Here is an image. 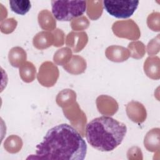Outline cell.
<instances>
[{
    "label": "cell",
    "mask_w": 160,
    "mask_h": 160,
    "mask_svg": "<svg viewBox=\"0 0 160 160\" xmlns=\"http://www.w3.org/2000/svg\"><path fill=\"white\" fill-rule=\"evenodd\" d=\"M86 152V143L76 129L68 124H61L47 132L36 146L35 154L27 159L82 160Z\"/></svg>",
    "instance_id": "cell-1"
},
{
    "label": "cell",
    "mask_w": 160,
    "mask_h": 160,
    "mask_svg": "<svg viewBox=\"0 0 160 160\" xmlns=\"http://www.w3.org/2000/svg\"><path fill=\"white\" fill-rule=\"evenodd\" d=\"M127 132L126 126L109 116H101L86 126L88 142L101 151H111L119 146Z\"/></svg>",
    "instance_id": "cell-2"
},
{
    "label": "cell",
    "mask_w": 160,
    "mask_h": 160,
    "mask_svg": "<svg viewBox=\"0 0 160 160\" xmlns=\"http://www.w3.org/2000/svg\"><path fill=\"white\" fill-rule=\"evenodd\" d=\"M52 13L60 21H69L81 16L86 10L85 1H52Z\"/></svg>",
    "instance_id": "cell-3"
},
{
    "label": "cell",
    "mask_w": 160,
    "mask_h": 160,
    "mask_svg": "<svg viewBox=\"0 0 160 160\" xmlns=\"http://www.w3.org/2000/svg\"><path fill=\"white\" fill-rule=\"evenodd\" d=\"M139 3L138 1H103V6L111 16L126 19L134 14Z\"/></svg>",
    "instance_id": "cell-4"
},
{
    "label": "cell",
    "mask_w": 160,
    "mask_h": 160,
    "mask_svg": "<svg viewBox=\"0 0 160 160\" xmlns=\"http://www.w3.org/2000/svg\"><path fill=\"white\" fill-rule=\"evenodd\" d=\"M47 74L39 79H38L39 82L45 86H51L54 82H56V79L58 77L51 76L49 74H58V68L53 66L51 62H46L42 64L41 68L39 69V72L38 75Z\"/></svg>",
    "instance_id": "cell-5"
},
{
    "label": "cell",
    "mask_w": 160,
    "mask_h": 160,
    "mask_svg": "<svg viewBox=\"0 0 160 160\" xmlns=\"http://www.w3.org/2000/svg\"><path fill=\"white\" fill-rule=\"evenodd\" d=\"M106 57L111 61L121 62L126 61L129 57V54L126 48L118 46H113L107 48Z\"/></svg>",
    "instance_id": "cell-6"
},
{
    "label": "cell",
    "mask_w": 160,
    "mask_h": 160,
    "mask_svg": "<svg viewBox=\"0 0 160 160\" xmlns=\"http://www.w3.org/2000/svg\"><path fill=\"white\" fill-rule=\"evenodd\" d=\"M159 59L158 57H149L144 62V71L148 76L152 79L159 78Z\"/></svg>",
    "instance_id": "cell-7"
},
{
    "label": "cell",
    "mask_w": 160,
    "mask_h": 160,
    "mask_svg": "<svg viewBox=\"0 0 160 160\" xmlns=\"http://www.w3.org/2000/svg\"><path fill=\"white\" fill-rule=\"evenodd\" d=\"M86 64L84 59L78 56H74L69 64L66 66H64V68L66 69V71L71 74H78L83 72L86 69Z\"/></svg>",
    "instance_id": "cell-8"
},
{
    "label": "cell",
    "mask_w": 160,
    "mask_h": 160,
    "mask_svg": "<svg viewBox=\"0 0 160 160\" xmlns=\"http://www.w3.org/2000/svg\"><path fill=\"white\" fill-rule=\"evenodd\" d=\"M52 41V34L44 31L39 32L33 39L34 46L39 49H42L51 46Z\"/></svg>",
    "instance_id": "cell-9"
},
{
    "label": "cell",
    "mask_w": 160,
    "mask_h": 160,
    "mask_svg": "<svg viewBox=\"0 0 160 160\" xmlns=\"http://www.w3.org/2000/svg\"><path fill=\"white\" fill-rule=\"evenodd\" d=\"M69 34L75 40H73L71 38H69L67 37V41H66V44L68 46H71L72 48L73 51L74 52H78L81 51L84 46H86V44L87 43L88 39H83V40H80L84 37L87 36L86 33L85 32H81V33H74L73 32L69 33Z\"/></svg>",
    "instance_id": "cell-10"
},
{
    "label": "cell",
    "mask_w": 160,
    "mask_h": 160,
    "mask_svg": "<svg viewBox=\"0 0 160 160\" xmlns=\"http://www.w3.org/2000/svg\"><path fill=\"white\" fill-rule=\"evenodd\" d=\"M38 21L40 26L43 29L52 30L56 27L54 16L48 10H42L39 13Z\"/></svg>",
    "instance_id": "cell-11"
},
{
    "label": "cell",
    "mask_w": 160,
    "mask_h": 160,
    "mask_svg": "<svg viewBox=\"0 0 160 160\" xmlns=\"http://www.w3.org/2000/svg\"><path fill=\"white\" fill-rule=\"evenodd\" d=\"M9 2L11 11L19 15L26 14L31 8V2L28 0H11Z\"/></svg>",
    "instance_id": "cell-12"
},
{
    "label": "cell",
    "mask_w": 160,
    "mask_h": 160,
    "mask_svg": "<svg viewBox=\"0 0 160 160\" xmlns=\"http://www.w3.org/2000/svg\"><path fill=\"white\" fill-rule=\"evenodd\" d=\"M103 1H87L86 9L88 16L92 19H96L102 12Z\"/></svg>",
    "instance_id": "cell-13"
},
{
    "label": "cell",
    "mask_w": 160,
    "mask_h": 160,
    "mask_svg": "<svg viewBox=\"0 0 160 160\" xmlns=\"http://www.w3.org/2000/svg\"><path fill=\"white\" fill-rule=\"evenodd\" d=\"M9 62L13 66L18 67L24 60H26V52L21 48H14L9 52Z\"/></svg>",
    "instance_id": "cell-14"
},
{
    "label": "cell",
    "mask_w": 160,
    "mask_h": 160,
    "mask_svg": "<svg viewBox=\"0 0 160 160\" xmlns=\"http://www.w3.org/2000/svg\"><path fill=\"white\" fill-rule=\"evenodd\" d=\"M21 78L24 81L29 82L33 81L36 74V68L31 62H26L23 64L19 71Z\"/></svg>",
    "instance_id": "cell-15"
},
{
    "label": "cell",
    "mask_w": 160,
    "mask_h": 160,
    "mask_svg": "<svg viewBox=\"0 0 160 160\" xmlns=\"http://www.w3.org/2000/svg\"><path fill=\"white\" fill-rule=\"evenodd\" d=\"M71 55V50L68 48H62L59 49L54 54V61L59 65H62L64 62H67Z\"/></svg>",
    "instance_id": "cell-16"
},
{
    "label": "cell",
    "mask_w": 160,
    "mask_h": 160,
    "mask_svg": "<svg viewBox=\"0 0 160 160\" xmlns=\"http://www.w3.org/2000/svg\"><path fill=\"white\" fill-rule=\"evenodd\" d=\"M148 26L155 31H159V13L152 12L149 15L147 21Z\"/></svg>",
    "instance_id": "cell-17"
},
{
    "label": "cell",
    "mask_w": 160,
    "mask_h": 160,
    "mask_svg": "<svg viewBox=\"0 0 160 160\" xmlns=\"http://www.w3.org/2000/svg\"><path fill=\"white\" fill-rule=\"evenodd\" d=\"M89 26V22L86 17L81 16L77 19H74L71 22V27L73 29H86Z\"/></svg>",
    "instance_id": "cell-18"
},
{
    "label": "cell",
    "mask_w": 160,
    "mask_h": 160,
    "mask_svg": "<svg viewBox=\"0 0 160 160\" xmlns=\"http://www.w3.org/2000/svg\"><path fill=\"white\" fill-rule=\"evenodd\" d=\"M159 51V35L156 38L152 39L148 46V52L149 54H156Z\"/></svg>",
    "instance_id": "cell-19"
}]
</instances>
